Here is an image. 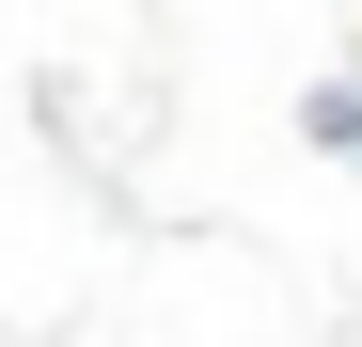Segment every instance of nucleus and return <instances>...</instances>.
Returning a JSON list of instances; mask_svg holds the SVG:
<instances>
[{
  "mask_svg": "<svg viewBox=\"0 0 362 347\" xmlns=\"http://www.w3.org/2000/svg\"><path fill=\"white\" fill-rule=\"evenodd\" d=\"M315 142H331V158H362V79H315Z\"/></svg>",
  "mask_w": 362,
  "mask_h": 347,
  "instance_id": "nucleus-1",
  "label": "nucleus"
}]
</instances>
